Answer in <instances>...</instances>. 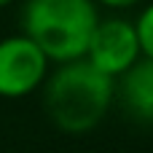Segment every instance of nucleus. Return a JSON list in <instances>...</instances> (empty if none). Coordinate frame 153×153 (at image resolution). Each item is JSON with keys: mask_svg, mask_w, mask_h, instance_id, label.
Segmentation results:
<instances>
[{"mask_svg": "<svg viewBox=\"0 0 153 153\" xmlns=\"http://www.w3.org/2000/svg\"><path fill=\"white\" fill-rule=\"evenodd\" d=\"M116 100L132 121L153 124V59L140 56L116 78Z\"/></svg>", "mask_w": 153, "mask_h": 153, "instance_id": "obj_5", "label": "nucleus"}, {"mask_svg": "<svg viewBox=\"0 0 153 153\" xmlns=\"http://www.w3.org/2000/svg\"><path fill=\"white\" fill-rule=\"evenodd\" d=\"M116 100V81L91 67L83 56L56 65L43 81V108L65 134L91 132Z\"/></svg>", "mask_w": 153, "mask_h": 153, "instance_id": "obj_1", "label": "nucleus"}, {"mask_svg": "<svg viewBox=\"0 0 153 153\" xmlns=\"http://www.w3.org/2000/svg\"><path fill=\"white\" fill-rule=\"evenodd\" d=\"M97 5H105V8H113V11H124V8H134L145 0H94Z\"/></svg>", "mask_w": 153, "mask_h": 153, "instance_id": "obj_7", "label": "nucleus"}, {"mask_svg": "<svg viewBox=\"0 0 153 153\" xmlns=\"http://www.w3.org/2000/svg\"><path fill=\"white\" fill-rule=\"evenodd\" d=\"M134 32L140 43V54L145 59H153V3H145L134 19Z\"/></svg>", "mask_w": 153, "mask_h": 153, "instance_id": "obj_6", "label": "nucleus"}, {"mask_svg": "<svg viewBox=\"0 0 153 153\" xmlns=\"http://www.w3.org/2000/svg\"><path fill=\"white\" fill-rule=\"evenodd\" d=\"M13 0H0V8H5V5H11Z\"/></svg>", "mask_w": 153, "mask_h": 153, "instance_id": "obj_8", "label": "nucleus"}, {"mask_svg": "<svg viewBox=\"0 0 153 153\" xmlns=\"http://www.w3.org/2000/svg\"><path fill=\"white\" fill-rule=\"evenodd\" d=\"M97 22L100 5L94 0H24L22 5V32L51 65L81 59Z\"/></svg>", "mask_w": 153, "mask_h": 153, "instance_id": "obj_2", "label": "nucleus"}, {"mask_svg": "<svg viewBox=\"0 0 153 153\" xmlns=\"http://www.w3.org/2000/svg\"><path fill=\"white\" fill-rule=\"evenodd\" d=\"M140 43H137V32H134V22L124 19V16H108L100 19L83 59L97 67L100 73H105L108 78H118L121 73H126L137 59H140Z\"/></svg>", "mask_w": 153, "mask_h": 153, "instance_id": "obj_4", "label": "nucleus"}, {"mask_svg": "<svg viewBox=\"0 0 153 153\" xmlns=\"http://www.w3.org/2000/svg\"><path fill=\"white\" fill-rule=\"evenodd\" d=\"M51 73L48 56L24 32L0 38V97L22 100L43 86Z\"/></svg>", "mask_w": 153, "mask_h": 153, "instance_id": "obj_3", "label": "nucleus"}]
</instances>
